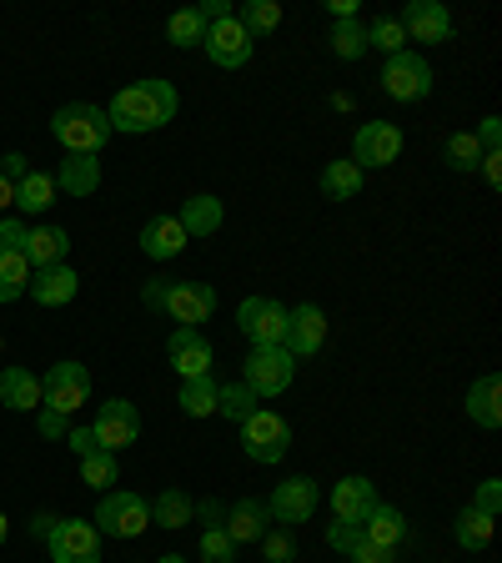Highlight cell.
<instances>
[{"label": "cell", "instance_id": "obj_1", "mask_svg": "<svg viewBox=\"0 0 502 563\" xmlns=\"http://www.w3.org/2000/svg\"><path fill=\"white\" fill-rule=\"evenodd\" d=\"M176 117V86L171 81H131L121 86L116 96H111V111H105V121H111V131H121V136H146V131H161L166 121Z\"/></svg>", "mask_w": 502, "mask_h": 563}, {"label": "cell", "instance_id": "obj_2", "mask_svg": "<svg viewBox=\"0 0 502 563\" xmlns=\"http://www.w3.org/2000/svg\"><path fill=\"white\" fill-rule=\"evenodd\" d=\"M51 136L66 146V156H101V146L111 141V121H105L101 106H60L51 117Z\"/></svg>", "mask_w": 502, "mask_h": 563}, {"label": "cell", "instance_id": "obj_3", "mask_svg": "<svg viewBox=\"0 0 502 563\" xmlns=\"http://www.w3.org/2000/svg\"><path fill=\"white\" fill-rule=\"evenodd\" d=\"M146 523H152V504L146 498H136V493H101V504H96V528L101 533H111V539H136V533H146Z\"/></svg>", "mask_w": 502, "mask_h": 563}, {"label": "cell", "instance_id": "obj_4", "mask_svg": "<svg viewBox=\"0 0 502 563\" xmlns=\"http://www.w3.org/2000/svg\"><path fill=\"white\" fill-rule=\"evenodd\" d=\"M86 402H91V373H86L81 363H56L41 377V408L70 418V412L86 408Z\"/></svg>", "mask_w": 502, "mask_h": 563}, {"label": "cell", "instance_id": "obj_5", "mask_svg": "<svg viewBox=\"0 0 502 563\" xmlns=\"http://www.w3.org/2000/svg\"><path fill=\"white\" fill-rule=\"evenodd\" d=\"M242 448H246V457H257V463H281L287 448H292V428L271 408H257L242 422Z\"/></svg>", "mask_w": 502, "mask_h": 563}, {"label": "cell", "instance_id": "obj_6", "mask_svg": "<svg viewBox=\"0 0 502 563\" xmlns=\"http://www.w3.org/2000/svg\"><path fill=\"white\" fill-rule=\"evenodd\" d=\"M242 383L257 393V398H277V393H287L292 387V373H297V363H292V352L287 347H252V357L242 363Z\"/></svg>", "mask_w": 502, "mask_h": 563}, {"label": "cell", "instance_id": "obj_7", "mask_svg": "<svg viewBox=\"0 0 502 563\" xmlns=\"http://www.w3.org/2000/svg\"><path fill=\"white\" fill-rule=\"evenodd\" d=\"M51 563H101V528L81 523V518H56L46 533Z\"/></svg>", "mask_w": 502, "mask_h": 563}, {"label": "cell", "instance_id": "obj_8", "mask_svg": "<svg viewBox=\"0 0 502 563\" xmlns=\"http://www.w3.org/2000/svg\"><path fill=\"white\" fill-rule=\"evenodd\" d=\"M201 51L211 56V66L236 70V66H246V60H252L257 41L246 35V25L236 21V15H216V21H207V41H201Z\"/></svg>", "mask_w": 502, "mask_h": 563}, {"label": "cell", "instance_id": "obj_9", "mask_svg": "<svg viewBox=\"0 0 502 563\" xmlns=\"http://www.w3.org/2000/svg\"><path fill=\"white\" fill-rule=\"evenodd\" d=\"M236 328L246 332L252 347H281V338H287V307L271 302V297H246L236 307Z\"/></svg>", "mask_w": 502, "mask_h": 563}, {"label": "cell", "instance_id": "obj_10", "mask_svg": "<svg viewBox=\"0 0 502 563\" xmlns=\"http://www.w3.org/2000/svg\"><path fill=\"white\" fill-rule=\"evenodd\" d=\"M382 91L392 101H422L433 91V66L417 56V51H402V56H387L382 66Z\"/></svg>", "mask_w": 502, "mask_h": 563}, {"label": "cell", "instance_id": "obj_11", "mask_svg": "<svg viewBox=\"0 0 502 563\" xmlns=\"http://www.w3.org/2000/svg\"><path fill=\"white\" fill-rule=\"evenodd\" d=\"M161 312L171 317L176 328H201V322L216 312V287H211V282H171Z\"/></svg>", "mask_w": 502, "mask_h": 563}, {"label": "cell", "instance_id": "obj_12", "mask_svg": "<svg viewBox=\"0 0 502 563\" xmlns=\"http://www.w3.org/2000/svg\"><path fill=\"white\" fill-rule=\"evenodd\" d=\"M322 342H327V312H322V307H312V302L287 307V338H281V347L292 352V363L316 357V352H322Z\"/></svg>", "mask_w": 502, "mask_h": 563}, {"label": "cell", "instance_id": "obj_13", "mask_svg": "<svg viewBox=\"0 0 502 563\" xmlns=\"http://www.w3.org/2000/svg\"><path fill=\"white\" fill-rule=\"evenodd\" d=\"M91 433H96V443H101L105 453H121V448H131L141 438V412L131 408L126 398H111V402H101Z\"/></svg>", "mask_w": 502, "mask_h": 563}, {"label": "cell", "instance_id": "obj_14", "mask_svg": "<svg viewBox=\"0 0 502 563\" xmlns=\"http://www.w3.org/2000/svg\"><path fill=\"white\" fill-rule=\"evenodd\" d=\"M166 352H171V367L181 373V383H191V377H211V342L201 338V328H176L171 342H166Z\"/></svg>", "mask_w": 502, "mask_h": 563}, {"label": "cell", "instance_id": "obj_15", "mask_svg": "<svg viewBox=\"0 0 502 563\" xmlns=\"http://www.w3.org/2000/svg\"><path fill=\"white\" fill-rule=\"evenodd\" d=\"M316 504H322V493H316L312 478H287V483H277L267 514L277 518V523H306V518L316 514Z\"/></svg>", "mask_w": 502, "mask_h": 563}, {"label": "cell", "instance_id": "obj_16", "mask_svg": "<svg viewBox=\"0 0 502 563\" xmlns=\"http://www.w3.org/2000/svg\"><path fill=\"white\" fill-rule=\"evenodd\" d=\"M398 25L408 41H422V46H443L447 35H453V15H447L437 0H412Z\"/></svg>", "mask_w": 502, "mask_h": 563}, {"label": "cell", "instance_id": "obj_17", "mask_svg": "<svg viewBox=\"0 0 502 563\" xmlns=\"http://www.w3.org/2000/svg\"><path fill=\"white\" fill-rule=\"evenodd\" d=\"M402 156V131L392 121H367L357 131V166H392Z\"/></svg>", "mask_w": 502, "mask_h": 563}, {"label": "cell", "instance_id": "obj_18", "mask_svg": "<svg viewBox=\"0 0 502 563\" xmlns=\"http://www.w3.org/2000/svg\"><path fill=\"white\" fill-rule=\"evenodd\" d=\"M372 508H377V488L362 473H352V478H342L337 488H332V514H337L342 523H362Z\"/></svg>", "mask_w": 502, "mask_h": 563}, {"label": "cell", "instance_id": "obj_19", "mask_svg": "<svg viewBox=\"0 0 502 563\" xmlns=\"http://www.w3.org/2000/svg\"><path fill=\"white\" fill-rule=\"evenodd\" d=\"M31 302H41V307H66L70 297L81 292V277L60 262V267H41V272H31Z\"/></svg>", "mask_w": 502, "mask_h": 563}, {"label": "cell", "instance_id": "obj_20", "mask_svg": "<svg viewBox=\"0 0 502 563\" xmlns=\"http://www.w3.org/2000/svg\"><path fill=\"white\" fill-rule=\"evenodd\" d=\"M191 236H187V227L176 222V217H152V222L141 227V252L152 262H171V257H181V246H187Z\"/></svg>", "mask_w": 502, "mask_h": 563}, {"label": "cell", "instance_id": "obj_21", "mask_svg": "<svg viewBox=\"0 0 502 563\" xmlns=\"http://www.w3.org/2000/svg\"><path fill=\"white\" fill-rule=\"evenodd\" d=\"M66 252H70V232H66V227H56V222L31 227V236H25V262H31V272L60 267V262H66Z\"/></svg>", "mask_w": 502, "mask_h": 563}, {"label": "cell", "instance_id": "obj_22", "mask_svg": "<svg viewBox=\"0 0 502 563\" xmlns=\"http://www.w3.org/2000/svg\"><path fill=\"white\" fill-rule=\"evenodd\" d=\"M0 402L11 412H35L41 408V377L31 367H0Z\"/></svg>", "mask_w": 502, "mask_h": 563}, {"label": "cell", "instance_id": "obj_23", "mask_svg": "<svg viewBox=\"0 0 502 563\" xmlns=\"http://www.w3.org/2000/svg\"><path fill=\"white\" fill-rule=\"evenodd\" d=\"M222 528L232 533V543H261V533L271 528V514L257 498H242V504H232V514L222 518Z\"/></svg>", "mask_w": 502, "mask_h": 563}, {"label": "cell", "instance_id": "obj_24", "mask_svg": "<svg viewBox=\"0 0 502 563\" xmlns=\"http://www.w3.org/2000/svg\"><path fill=\"white\" fill-rule=\"evenodd\" d=\"M51 181H56V191H66V197H91V191L101 187V156H66Z\"/></svg>", "mask_w": 502, "mask_h": 563}, {"label": "cell", "instance_id": "obj_25", "mask_svg": "<svg viewBox=\"0 0 502 563\" xmlns=\"http://www.w3.org/2000/svg\"><path fill=\"white\" fill-rule=\"evenodd\" d=\"M468 418L478 428H502V377L488 373L468 387Z\"/></svg>", "mask_w": 502, "mask_h": 563}, {"label": "cell", "instance_id": "obj_26", "mask_svg": "<svg viewBox=\"0 0 502 563\" xmlns=\"http://www.w3.org/2000/svg\"><path fill=\"white\" fill-rule=\"evenodd\" d=\"M222 201L211 197V191H197V197L181 201V217L176 222L187 227V236H211V232H222Z\"/></svg>", "mask_w": 502, "mask_h": 563}, {"label": "cell", "instance_id": "obj_27", "mask_svg": "<svg viewBox=\"0 0 502 563\" xmlns=\"http://www.w3.org/2000/svg\"><path fill=\"white\" fill-rule=\"evenodd\" d=\"M357 528H362V539H367V543H382V549H398V543L408 539V518H402L392 504H377Z\"/></svg>", "mask_w": 502, "mask_h": 563}, {"label": "cell", "instance_id": "obj_28", "mask_svg": "<svg viewBox=\"0 0 502 563\" xmlns=\"http://www.w3.org/2000/svg\"><path fill=\"white\" fill-rule=\"evenodd\" d=\"M56 207V181H51L46 172H25L21 181H15V211H25V217H41V211Z\"/></svg>", "mask_w": 502, "mask_h": 563}, {"label": "cell", "instance_id": "obj_29", "mask_svg": "<svg viewBox=\"0 0 502 563\" xmlns=\"http://www.w3.org/2000/svg\"><path fill=\"white\" fill-rule=\"evenodd\" d=\"M257 393H252V387L246 383H226V387H216V412H222L226 422H236V428H242L246 418H252V412H257Z\"/></svg>", "mask_w": 502, "mask_h": 563}, {"label": "cell", "instance_id": "obj_30", "mask_svg": "<svg viewBox=\"0 0 502 563\" xmlns=\"http://www.w3.org/2000/svg\"><path fill=\"white\" fill-rule=\"evenodd\" d=\"M322 191H327L332 201H352L357 191H362V166L357 162H327V172H322Z\"/></svg>", "mask_w": 502, "mask_h": 563}, {"label": "cell", "instance_id": "obj_31", "mask_svg": "<svg viewBox=\"0 0 502 563\" xmlns=\"http://www.w3.org/2000/svg\"><path fill=\"white\" fill-rule=\"evenodd\" d=\"M166 41L171 46H201L207 41V15H201V5H187V11H176L171 21H166Z\"/></svg>", "mask_w": 502, "mask_h": 563}, {"label": "cell", "instance_id": "obj_32", "mask_svg": "<svg viewBox=\"0 0 502 563\" xmlns=\"http://www.w3.org/2000/svg\"><path fill=\"white\" fill-rule=\"evenodd\" d=\"M191 514H197V504H191L181 488H166L161 498L152 504V523H156V528H187Z\"/></svg>", "mask_w": 502, "mask_h": 563}, {"label": "cell", "instance_id": "obj_33", "mask_svg": "<svg viewBox=\"0 0 502 563\" xmlns=\"http://www.w3.org/2000/svg\"><path fill=\"white\" fill-rule=\"evenodd\" d=\"M31 287V262L25 252H0V302H15Z\"/></svg>", "mask_w": 502, "mask_h": 563}, {"label": "cell", "instance_id": "obj_34", "mask_svg": "<svg viewBox=\"0 0 502 563\" xmlns=\"http://www.w3.org/2000/svg\"><path fill=\"white\" fill-rule=\"evenodd\" d=\"M181 412L187 418H211L216 412V383L211 377H191V383H181Z\"/></svg>", "mask_w": 502, "mask_h": 563}, {"label": "cell", "instance_id": "obj_35", "mask_svg": "<svg viewBox=\"0 0 502 563\" xmlns=\"http://www.w3.org/2000/svg\"><path fill=\"white\" fill-rule=\"evenodd\" d=\"M492 523H498V518L478 514V508H462V514H457V543H462V549H488Z\"/></svg>", "mask_w": 502, "mask_h": 563}, {"label": "cell", "instance_id": "obj_36", "mask_svg": "<svg viewBox=\"0 0 502 563\" xmlns=\"http://www.w3.org/2000/svg\"><path fill=\"white\" fill-rule=\"evenodd\" d=\"M443 162L453 166V172H478V162H482V146H478V136H472V131H453V136H447V152H443Z\"/></svg>", "mask_w": 502, "mask_h": 563}, {"label": "cell", "instance_id": "obj_37", "mask_svg": "<svg viewBox=\"0 0 502 563\" xmlns=\"http://www.w3.org/2000/svg\"><path fill=\"white\" fill-rule=\"evenodd\" d=\"M236 21H242L246 35L257 41V35H271L281 25V5H277V0H246V11L236 15Z\"/></svg>", "mask_w": 502, "mask_h": 563}, {"label": "cell", "instance_id": "obj_38", "mask_svg": "<svg viewBox=\"0 0 502 563\" xmlns=\"http://www.w3.org/2000/svg\"><path fill=\"white\" fill-rule=\"evenodd\" d=\"M332 51L342 60H362L367 56V25L362 21H337L332 25Z\"/></svg>", "mask_w": 502, "mask_h": 563}, {"label": "cell", "instance_id": "obj_39", "mask_svg": "<svg viewBox=\"0 0 502 563\" xmlns=\"http://www.w3.org/2000/svg\"><path fill=\"white\" fill-rule=\"evenodd\" d=\"M121 478V468H116V453H91V457H81V483H91V488H101V493H111V483Z\"/></svg>", "mask_w": 502, "mask_h": 563}, {"label": "cell", "instance_id": "obj_40", "mask_svg": "<svg viewBox=\"0 0 502 563\" xmlns=\"http://www.w3.org/2000/svg\"><path fill=\"white\" fill-rule=\"evenodd\" d=\"M387 51V56H402L408 51V35H402V25L387 15V21H377V25H367V51Z\"/></svg>", "mask_w": 502, "mask_h": 563}, {"label": "cell", "instance_id": "obj_41", "mask_svg": "<svg viewBox=\"0 0 502 563\" xmlns=\"http://www.w3.org/2000/svg\"><path fill=\"white\" fill-rule=\"evenodd\" d=\"M201 563H236V543L222 523H211L207 533H201Z\"/></svg>", "mask_w": 502, "mask_h": 563}, {"label": "cell", "instance_id": "obj_42", "mask_svg": "<svg viewBox=\"0 0 502 563\" xmlns=\"http://www.w3.org/2000/svg\"><path fill=\"white\" fill-rule=\"evenodd\" d=\"M261 553H267V563H292L297 539L287 533V528H267V533H261Z\"/></svg>", "mask_w": 502, "mask_h": 563}, {"label": "cell", "instance_id": "obj_43", "mask_svg": "<svg viewBox=\"0 0 502 563\" xmlns=\"http://www.w3.org/2000/svg\"><path fill=\"white\" fill-rule=\"evenodd\" d=\"M25 236H31V227L21 217H5L0 222V252H25Z\"/></svg>", "mask_w": 502, "mask_h": 563}, {"label": "cell", "instance_id": "obj_44", "mask_svg": "<svg viewBox=\"0 0 502 563\" xmlns=\"http://www.w3.org/2000/svg\"><path fill=\"white\" fill-rule=\"evenodd\" d=\"M327 543H332L337 553H352L357 543H362V528H357V523H342V518H337V523L327 528Z\"/></svg>", "mask_w": 502, "mask_h": 563}, {"label": "cell", "instance_id": "obj_45", "mask_svg": "<svg viewBox=\"0 0 502 563\" xmlns=\"http://www.w3.org/2000/svg\"><path fill=\"white\" fill-rule=\"evenodd\" d=\"M347 559H352V563H398V549H382V543H367V539H362L357 549L347 553Z\"/></svg>", "mask_w": 502, "mask_h": 563}, {"label": "cell", "instance_id": "obj_46", "mask_svg": "<svg viewBox=\"0 0 502 563\" xmlns=\"http://www.w3.org/2000/svg\"><path fill=\"white\" fill-rule=\"evenodd\" d=\"M472 508H478V514H488V518H498V508H502V483H498V478L482 483L478 498H472Z\"/></svg>", "mask_w": 502, "mask_h": 563}, {"label": "cell", "instance_id": "obj_47", "mask_svg": "<svg viewBox=\"0 0 502 563\" xmlns=\"http://www.w3.org/2000/svg\"><path fill=\"white\" fill-rule=\"evenodd\" d=\"M35 428H41L46 438H60V443H66L70 418H60V412H51V408H35Z\"/></svg>", "mask_w": 502, "mask_h": 563}, {"label": "cell", "instance_id": "obj_48", "mask_svg": "<svg viewBox=\"0 0 502 563\" xmlns=\"http://www.w3.org/2000/svg\"><path fill=\"white\" fill-rule=\"evenodd\" d=\"M66 443H70V453H76V457H91V453H101V443H96V433H91V428H70V433H66Z\"/></svg>", "mask_w": 502, "mask_h": 563}, {"label": "cell", "instance_id": "obj_49", "mask_svg": "<svg viewBox=\"0 0 502 563\" xmlns=\"http://www.w3.org/2000/svg\"><path fill=\"white\" fill-rule=\"evenodd\" d=\"M472 136H478L482 152H498V146H502V121H498V117H488L478 131H472Z\"/></svg>", "mask_w": 502, "mask_h": 563}, {"label": "cell", "instance_id": "obj_50", "mask_svg": "<svg viewBox=\"0 0 502 563\" xmlns=\"http://www.w3.org/2000/svg\"><path fill=\"white\" fill-rule=\"evenodd\" d=\"M166 287H171V277H152L146 287H141V302L152 307V312H161V302H166Z\"/></svg>", "mask_w": 502, "mask_h": 563}, {"label": "cell", "instance_id": "obj_51", "mask_svg": "<svg viewBox=\"0 0 502 563\" xmlns=\"http://www.w3.org/2000/svg\"><path fill=\"white\" fill-rule=\"evenodd\" d=\"M478 172L488 176V187H502V152H482Z\"/></svg>", "mask_w": 502, "mask_h": 563}, {"label": "cell", "instance_id": "obj_52", "mask_svg": "<svg viewBox=\"0 0 502 563\" xmlns=\"http://www.w3.org/2000/svg\"><path fill=\"white\" fill-rule=\"evenodd\" d=\"M0 172L11 176V181H21V176L31 172V166H25V156H21V152H11V156H5V162H0Z\"/></svg>", "mask_w": 502, "mask_h": 563}, {"label": "cell", "instance_id": "obj_53", "mask_svg": "<svg viewBox=\"0 0 502 563\" xmlns=\"http://www.w3.org/2000/svg\"><path fill=\"white\" fill-rule=\"evenodd\" d=\"M11 207H15V181L0 172V211H11Z\"/></svg>", "mask_w": 502, "mask_h": 563}, {"label": "cell", "instance_id": "obj_54", "mask_svg": "<svg viewBox=\"0 0 502 563\" xmlns=\"http://www.w3.org/2000/svg\"><path fill=\"white\" fill-rule=\"evenodd\" d=\"M332 15L337 21H357V0H332Z\"/></svg>", "mask_w": 502, "mask_h": 563}, {"label": "cell", "instance_id": "obj_55", "mask_svg": "<svg viewBox=\"0 0 502 563\" xmlns=\"http://www.w3.org/2000/svg\"><path fill=\"white\" fill-rule=\"evenodd\" d=\"M31 528H35V533H41V539H46L51 528H56V518H51V514H41V518H35V523H31Z\"/></svg>", "mask_w": 502, "mask_h": 563}, {"label": "cell", "instance_id": "obj_56", "mask_svg": "<svg viewBox=\"0 0 502 563\" xmlns=\"http://www.w3.org/2000/svg\"><path fill=\"white\" fill-rule=\"evenodd\" d=\"M156 563H191V559H181V553H166V559H156Z\"/></svg>", "mask_w": 502, "mask_h": 563}, {"label": "cell", "instance_id": "obj_57", "mask_svg": "<svg viewBox=\"0 0 502 563\" xmlns=\"http://www.w3.org/2000/svg\"><path fill=\"white\" fill-rule=\"evenodd\" d=\"M5 533H11V523H5V514H0V543H5Z\"/></svg>", "mask_w": 502, "mask_h": 563}]
</instances>
